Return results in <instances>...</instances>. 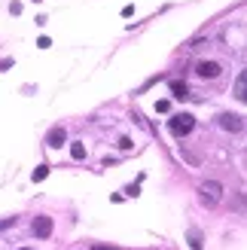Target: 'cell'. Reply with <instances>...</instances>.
Wrapping results in <instances>:
<instances>
[{
  "instance_id": "cell-17",
  "label": "cell",
  "mask_w": 247,
  "mask_h": 250,
  "mask_svg": "<svg viewBox=\"0 0 247 250\" xmlns=\"http://www.w3.org/2000/svg\"><path fill=\"white\" fill-rule=\"evenodd\" d=\"M92 250H119V247H107V244H92Z\"/></svg>"
},
{
  "instance_id": "cell-16",
  "label": "cell",
  "mask_w": 247,
  "mask_h": 250,
  "mask_svg": "<svg viewBox=\"0 0 247 250\" xmlns=\"http://www.w3.org/2000/svg\"><path fill=\"white\" fill-rule=\"evenodd\" d=\"M168 107H171L168 101H159V104H156V110H159V113H168Z\"/></svg>"
},
{
  "instance_id": "cell-4",
  "label": "cell",
  "mask_w": 247,
  "mask_h": 250,
  "mask_svg": "<svg viewBox=\"0 0 247 250\" xmlns=\"http://www.w3.org/2000/svg\"><path fill=\"white\" fill-rule=\"evenodd\" d=\"M217 122H220V128H226V131H241L244 128V116L241 113H220Z\"/></svg>"
},
{
  "instance_id": "cell-14",
  "label": "cell",
  "mask_w": 247,
  "mask_h": 250,
  "mask_svg": "<svg viewBox=\"0 0 247 250\" xmlns=\"http://www.w3.org/2000/svg\"><path fill=\"white\" fill-rule=\"evenodd\" d=\"M9 67H12V58H0V73L9 70Z\"/></svg>"
},
{
  "instance_id": "cell-15",
  "label": "cell",
  "mask_w": 247,
  "mask_h": 250,
  "mask_svg": "<svg viewBox=\"0 0 247 250\" xmlns=\"http://www.w3.org/2000/svg\"><path fill=\"white\" fill-rule=\"evenodd\" d=\"M37 46H40V49H49V46H52V40H49V37H40V40H37Z\"/></svg>"
},
{
  "instance_id": "cell-3",
  "label": "cell",
  "mask_w": 247,
  "mask_h": 250,
  "mask_svg": "<svg viewBox=\"0 0 247 250\" xmlns=\"http://www.w3.org/2000/svg\"><path fill=\"white\" fill-rule=\"evenodd\" d=\"M195 73H199L202 80H217L220 73H223V64H220V61H199V64H195Z\"/></svg>"
},
{
  "instance_id": "cell-1",
  "label": "cell",
  "mask_w": 247,
  "mask_h": 250,
  "mask_svg": "<svg viewBox=\"0 0 247 250\" xmlns=\"http://www.w3.org/2000/svg\"><path fill=\"white\" fill-rule=\"evenodd\" d=\"M199 198H202V205L217 208L220 202H223V183H217V180H205V183L199 186Z\"/></svg>"
},
{
  "instance_id": "cell-9",
  "label": "cell",
  "mask_w": 247,
  "mask_h": 250,
  "mask_svg": "<svg viewBox=\"0 0 247 250\" xmlns=\"http://www.w3.org/2000/svg\"><path fill=\"white\" fill-rule=\"evenodd\" d=\"M189 247H192V250H202V247H205L202 232H199V229H189Z\"/></svg>"
},
{
  "instance_id": "cell-5",
  "label": "cell",
  "mask_w": 247,
  "mask_h": 250,
  "mask_svg": "<svg viewBox=\"0 0 247 250\" xmlns=\"http://www.w3.org/2000/svg\"><path fill=\"white\" fill-rule=\"evenodd\" d=\"M34 235L37 238H49V235H52V217H37L34 220Z\"/></svg>"
},
{
  "instance_id": "cell-10",
  "label": "cell",
  "mask_w": 247,
  "mask_h": 250,
  "mask_svg": "<svg viewBox=\"0 0 247 250\" xmlns=\"http://www.w3.org/2000/svg\"><path fill=\"white\" fill-rule=\"evenodd\" d=\"M49 177V165H37L34 168V183H40V180H46Z\"/></svg>"
},
{
  "instance_id": "cell-12",
  "label": "cell",
  "mask_w": 247,
  "mask_h": 250,
  "mask_svg": "<svg viewBox=\"0 0 247 250\" xmlns=\"http://www.w3.org/2000/svg\"><path fill=\"white\" fill-rule=\"evenodd\" d=\"M16 223H19V217H3V220H0V232L9 229V226H16Z\"/></svg>"
},
{
  "instance_id": "cell-6",
  "label": "cell",
  "mask_w": 247,
  "mask_h": 250,
  "mask_svg": "<svg viewBox=\"0 0 247 250\" xmlns=\"http://www.w3.org/2000/svg\"><path fill=\"white\" fill-rule=\"evenodd\" d=\"M67 141V131L61 128V125H55V128H49V134H46V146H61Z\"/></svg>"
},
{
  "instance_id": "cell-18",
  "label": "cell",
  "mask_w": 247,
  "mask_h": 250,
  "mask_svg": "<svg viewBox=\"0 0 247 250\" xmlns=\"http://www.w3.org/2000/svg\"><path fill=\"white\" fill-rule=\"evenodd\" d=\"M19 250H34V247H19Z\"/></svg>"
},
{
  "instance_id": "cell-8",
  "label": "cell",
  "mask_w": 247,
  "mask_h": 250,
  "mask_svg": "<svg viewBox=\"0 0 247 250\" xmlns=\"http://www.w3.org/2000/svg\"><path fill=\"white\" fill-rule=\"evenodd\" d=\"M244 89H247V73H238L235 77V101H244Z\"/></svg>"
},
{
  "instance_id": "cell-19",
  "label": "cell",
  "mask_w": 247,
  "mask_h": 250,
  "mask_svg": "<svg viewBox=\"0 0 247 250\" xmlns=\"http://www.w3.org/2000/svg\"><path fill=\"white\" fill-rule=\"evenodd\" d=\"M34 3H43V0H34Z\"/></svg>"
},
{
  "instance_id": "cell-7",
  "label": "cell",
  "mask_w": 247,
  "mask_h": 250,
  "mask_svg": "<svg viewBox=\"0 0 247 250\" xmlns=\"http://www.w3.org/2000/svg\"><path fill=\"white\" fill-rule=\"evenodd\" d=\"M171 95H174L177 101H186V98H189V85L180 83V80H174V83H171Z\"/></svg>"
},
{
  "instance_id": "cell-11",
  "label": "cell",
  "mask_w": 247,
  "mask_h": 250,
  "mask_svg": "<svg viewBox=\"0 0 247 250\" xmlns=\"http://www.w3.org/2000/svg\"><path fill=\"white\" fill-rule=\"evenodd\" d=\"M70 156L77 159V162H80V159H85V146H82L80 141H77V144H70Z\"/></svg>"
},
{
  "instance_id": "cell-2",
  "label": "cell",
  "mask_w": 247,
  "mask_h": 250,
  "mask_svg": "<svg viewBox=\"0 0 247 250\" xmlns=\"http://www.w3.org/2000/svg\"><path fill=\"white\" fill-rule=\"evenodd\" d=\"M192 128H195V116L192 113H177V116L168 119V131L174 137H186Z\"/></svg>"
},
{
  "instance_id": "cell-13",
  "label": "cell",
  "mask_w": 247,
  "mask_h": 250,
  "mask_svg": "<svg viewBox=\"0 0 247 250\" xmlns=\"http://www.w3.org/2000/svg\"><path fill=\"white\" fill-rule=\"evenodd\" d=\"M131 146H134L131 137H122V141H119V149H131Z\"/></svg>"
}]
</instances>
